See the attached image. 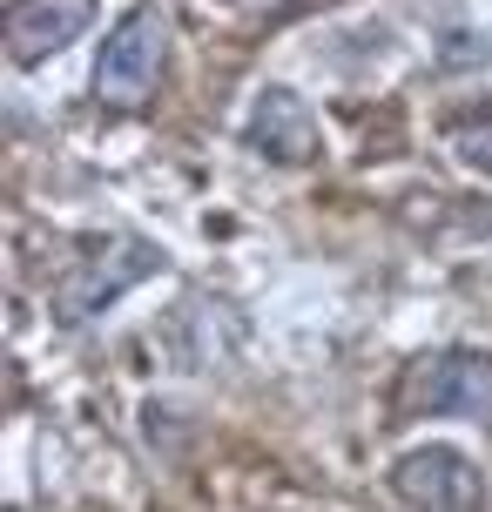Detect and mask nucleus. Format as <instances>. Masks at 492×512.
<instances>
[{
	"label": "nucleus",
	"mask_w": 492,
	"mask_h": 512,
	"mask_svg": "<svg viewBox=\"0 0 492 512\" xmlns=\"http://www.w3.org/2000/svg\"><path fill=\"white\" fill-rule=\"evenodd\" d=\"M445 142L459 149V162H472V169L492 176V108H459V115H445Z\"/></svg>",
	"instance_id": "0eeeda50"
},
{
	"label": "nucleus",
	"mask_w": 492,
	"mask_h": 512,
	"mask_svg": "<svg viewBox=\"0 0 492 512\" xmlns=\"http://www.w3.org/2000/svg\"><path fill=\"white\" fill-rule=\"evenodd\" d=\"M156 270V250L149 243H135V236H122V243H102V250H88L61 277V290H54V310H61V324H88L95 310H108L129 283H142Z\"/></svg>",
	"instance_id": "7ed1b4c3"
},
{
	"label": "nucleus",
	"mask_w": 492,
	"mask_h": 512,
	"mask_svg": "<svg viewBox=\"0 0 492 512\" xmlns=\"http://www.w3.org/2000/svg\"><path fill=\"white\" fill-rule=\"evenodd\" d=\"M398 405L405 411H466L492 425V358L472 351H439V358H418L398 384Z\"/></svg>",
	"instance_id": "20e7f679"
},
{
	"label": "nucleus",
	"mask_w": 492,
	"mask_h": 512,
	"mask_svg": "<svg viewBox=\"0 0 492 512\" xmlns=\"http://www.w3.org/2000/svg\"><path fill=\"white\" fill-rule=\"evenodd\" d=\"M391 486L412 512H486V479L452 445H412L391 465Z\"/></svg>",
	"instance_id": "f03ea898"
},
{
	"label": "nucleus",
	"mask_w": 492,
	"mask_h": 512,
	"mask_svg": "<svg viewBox=\"0 0 492 512\" xmlns=\"http://www.w3.org/2000/svg\"><path fill=\"white\" fill-rule=\"evenodd\" d=\"M250 149L270 155V162H317L324 149V135H317V115L304 108V95H290V88H263L257 108H250Z\"/></svg>",
	"instance_id": "423d86ee"
},
{
	"label": "nucleus",
	"mask_w": 492,
	"mask_h": 512,
	"mask_svg": "<svg viewBox=\"0 0 492 512\" xmlns=\"http://www.w3.org/2000/svg\"><path fill=\"white\" fill-rule=\"evenodd\" d=\"M162 54H169V14L162 7H129L115 34L102 41V61H95V95L115 108L149 102V88L162 75Z\"/></svg>",
	"instance_id": "f257e3e1"
},
{
	"label": "nucleus",
	"mask_w": 492,
	"mask_h": 512,
	"mask_svg": "<svg viewBox=\"0 0 492 512\" xmlns=\"http://www.w3.org/2000/svg\"><path fill=\"white\" fill-rule=\"evenodd\" d=\"M88 21H95V0H14V14H7V61L34 68V61L61 54L68 41H81Z\"/></svg>",
	"instance_id": "39448f33"
}]
</instances>
